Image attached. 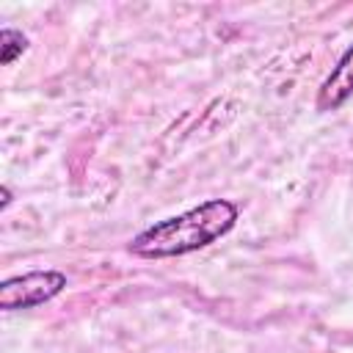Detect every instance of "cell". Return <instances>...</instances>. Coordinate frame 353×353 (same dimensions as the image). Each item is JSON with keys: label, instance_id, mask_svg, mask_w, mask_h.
<instances>
[{"label": "cell", "instance_id": "2", "mask_svg": "<svg viewBox=\"0 0 353 353\" xmlns=\"http://www.w3.org/2000/svg\"><path fill=\"white\" fill-rule=\"evenodd\" d=\"M66 287V273L61 270H28L22 276H11L0 284V309L19 312L33 309L52 301Z\"/></svg>", "mask_w": 353, "mask_h": 353}, {"label": "cell", "instance_id": "1", "mask_svg": "<svg viewBox=\"0 0 353 353\" xmlns=\"http://www.w3.org/2000/svg\"><path fill=\"white\" fill-rule=\"evenodd\" d=\"M237 204L229 199H207L179 215L163 218L130 240V251L141 259L185 256L229 234L237 223Z\"/></svg>", "mask_w": 353, "mask_h": 353}, {"label": "cell", "instance_id": "3", "mask_svg": "<svg viewBox=\"0 0 353 353\" xmlns=\"http://www.w3.org/2000/svg\"><path fill=\"white\" fill-rule=\"evenodd\" d=\"M353 97V44L342 52L331 74L323 80L317 91V110H336Z\"/></svg>", "mask_w": 353, "mask_h": 353}, {"label": "cell", "instance_id": "4", "mask_svg": "<svg viewBox=\"0 0 353 353\" xmlns=\"http://www.w3.org/2000/svg\"><path fill=\"white\" fill-rule=\"evenodd\" d=\"M0 50H3L0 61H3V66H8V63H14V61L28 50V36H25L22 30L3 28V30H0Z\"/></svg>", "mask_w": 353, "mask_h": 353}, {"label": "cell", "instance_id": "5", "mask_svg": "<svg viewBox=\"0 0 353 353\" xmlns=\"http://www.w3.org/2000/svg\"><path fill=\"white\" fill-rule=\"evenodd\" d=\"M11 204V190H8V185H3V190H0V210H6Z\"/></svg>", "mask_w": 353, "mask_h": 353}]
</instances>
